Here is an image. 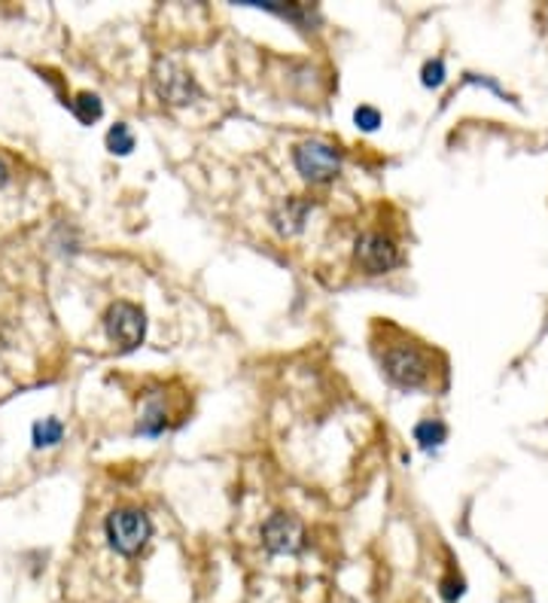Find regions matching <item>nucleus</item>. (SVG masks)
<instances>
[{
  "instance_id": "nucleus-1",
  "label": "nucleus",
  "mask_w": 548,
  "mask_h": 603,
  "mask_svg": "<svg viewBox=\"0 0 548 603\" xmlns=\"http://www.w3.org/2000/svg\"><path fill=\"white\" fill-rule=\"evenodd\" d=\"M104 533H107V543L116 555L123 558H135L153 536V524L150 519L138 512V509H116L104 521Z\"/></svg>"
},
{
  "instance_id": "nucleus-2",
  "label": "nucleus",
  "mask_w": 548,
  "mask_h": 603,
  "mask_svg": "<svg viewBox=\"0 0 548 603\" xmlns=\"http://www.w3.org/2000/svg\"><path fill=\"white\" fill-rule=\"evenodd\" d=\"M381 363H384V375L394 381L396 387H406V391H418L430 379V360L411 345H394L384 353Z\"/></svg>"
},
{
  "instance_id": "nucleus-3",
  "label": "nucleus",
  "mask_w": 548,
  "mask_h": 603,
  "mask_svg": "<svg viewBox=\"0 0 548 603\" xmlns=\"http://www.w3.org/2000/svg\"><path fill=\"white\" fill-rule=\"evenodd\" d=\"M104 326L119 351H135L147 336V314L135 302H113L104 317Z\"/></svg>"
},
{
  "instance_id": "nucleus-4",
  "label": "nucleus",
  "mask_w": 548,
  "mask_h": 603,
  "mask_svg": "<svg viewBox=\"0 0 548 603\" xmlns=\"http://www.w3.org/2000/svg\"><path fill=\"white\" fill-rule=\"evenodd\" d=\"M295 169L311 183H329L336 181L341 171V153L333 143L324 141H305L295 147Z\"/></svg>"
},
{
  "instance_id": "nucleus-5",
  "label": "nucleus",
  "mask_w": 548,
  "mask_h": 603,
  "mask_svg": "<svg viewBox=\"0 0 548 603\" xmlns=\"http://www.w3.org/2000/svg\"><path fill=\"white\" fill-rule=\"evenodd\" d=\"M353 259H357V266L363 268L365 275H387V271H394L399 266V251H396V244L387 235L365 232V235L357 239Z\"/></svg>"
},
{
  "instance_id": "nucleus-6",
  "label": "nucleus",
  "mask_w": 548,
  "mask_h": 603,
  "mask_svg": "<svg viewBox=\"0 0 548 603\" xmlns=\"http://www.w3.org/2000/svg\"><path fill=\"white\" fill-rule=\"evenodd\" d=\"M153 83L159 98L168 101L174 107H183V104H189L198 95V85L193 80V73L177 68L174 61H159V68L153 73Z\"/></svg>"
},
{
  "instance_id": "nucleus-7",
  "label": "nucleus",
  "mask_w": 548,
  "mask_h": 603,
  "mask_svg": "<svg viewBox=\"0 0 548 603\" xmlns=\"http://www.w3.org/2000/svg\"><path fill=\"white\" fill-rule=\"evenodd\" d=\"M263 546L271 555H295L299 548L305 546V531L293 515L275 512L271 519L263 524Z\"/></svg>"
},
{
  "instance_id": "nucleus-8",
  "label": "nucleus",
  "mask_w": 548,
  "mask_h": 603,
  "mask_svg": "<svg viewBox=\"0 0 548 603\" xmlns=\"http://www.w3.org/2000/svg\"><path fill=\"white\" fill-rule=\"evenodd\" d=\"M308 211H311L308 201H302V198H290L281 211H275V229H278L281 235H295V232H302V225H305V220H308Z\"/></svg>"
},
{
  "instance_id": "nucleus-9",
  "label": "nucleus",
  "mask_w": 548,
  "mask_h": 603,
  "mask_svg": "<svg viewBox=\"0 0 548 603\" xmlns=\"http://www.w3.org/2000/svg\"><path fill=\"white\" fill-rule=\"evenodd\" d=\"M71 111H73V116L83 123V126H92V123H98L101 119L104 104H101L98 95H92V92H80V95L71 101Z\"/></svg>"
},
{
  "instance_id": "nucleus-10",
  "label": "nucleus",
  "mask_w": 548,
  "mask_h": 603,
  "mask_svg": "<svg viewBox=\"0 0 548 603\" xmlns=\"http://www.w3.org/2000/svg\"><path fill=\"white\" fill-rule=\"evenodd\" d=\"M445 436H448V427L442 421H421L418 427H415V439L421 442V449H439L442 442H445Z\"/></svg>"
},
{
  "instance_id": "nucleus-11",
  "label": "nucleus",
  "mask_w": 548,
  "mask_h": 603,
  "mask_svg": "<svg viewBox=\"0 0 548 603\" xmlns=\"http://www.w3.org/2000/svg\"><path fill=\"white\" fill-rule=\"evenodd\" d=\"M61 436H65V427L56 418H46V421L34 424V445L37 449H53L61 442Z\"/></svg>"
},
{
  "instance_id": "nucleus-12",
  "label": "nucleus",
  "mask_w": 548,
  "mask_h": 603,
  "mask_svg": "<svg viewBox=\"0 0 548 603\" xmlns=\"http://www.w3.org/2000/svg\"><path fill=\"white\" fill-rule=\"evenodd\" d=\"M168 427V411H165V406L159 403V399H153L150 406H147V411H143L141 418V433L143 436H159L162 430Z\"/></svg>"
},
{
  "instance_id": "nucleus-13",
  "label": "nucleus",
  "mask_w": 548,
  "mask_h": 603,
  "mask_svg": "<svg viewBox=\"0 0 548 603\" xmlns=\"http://www.w3.org/2000/svg\"><path fill=\"white\" fill-rule=\"evenodd\" d=\"M107 150L113 155H128L135 150V135L128 131L126 123H116V126L107 131Z\"/></svg>"
},
{
  "instance_id": "nucleus-14",
  "label": "nucleus",
  "mask_w": 548,
  "mask_h": 603,
  "mask_svg": "<svg viewBox=\"0 0 548 603\" xmlns=\"http://www.w3.org/2000/svg\"><path fill=\"white\" fill-rule=\"evenodd\" d=\"M353 123L363 128V131H375L381 126V113L375 107H357L353 113Z\"/></svg>"
},
{
  "instance_id": "nucleus-15",
  "label": "nucleus",
  "mask_w": 548,
  "mask_h": 603,
  "mask_svg": "<svg viewBox=\"0 0 548 603\" xmlns=\"http://www.w3.org/2000/svg\"><path fill=\"white\" fill-rule=\"evenodd\" d=\"M442 80H445L442 61H427L423 65V85H442Z\"/></svg>"
},
{
  "instance_id": "nucleus-16",
  "label": "nucleus",
  "mask_w": 548,
  "mask_h": 603,
  "mask_svg": "<svg viewBox=\"0 0 548 603\" xmlns=\"http://www.w3.org/2000/svg\"><path fill=\"white\" fill-rule=\"evenodd\" d=\"M460 594H464V585H460V579H457V582H454V579H445V582H442V598H445L448 603L457 601Z\"/></svg>"
},
{
  "instance_id": "nucleus-17",
  "label": "nucleus",
  "mask_w": 548,
  "mask_h": 603,
  "mask_svg": "<svg viewBox=\"0 0 548 603\" xmlns=\"http://www.w3.org/2000/svg\"><path fill=\"white\" fill-rule=\"evenodd\" d=\"M7 183H10V165H7V162L0 159V189H3Z\"/></svg>"
}]
</instances>
